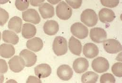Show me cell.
<instances>
[{
	"mask_svg": "<svg viewBox=\"0 0 122 83\" xmlns=\"http://www.w3.org/2000/svg\"><path fill=\"white\" fill-rule=\"evenodd\" d=\"M61 0H47V1L51 4L55 5L61 1Z\"/></svg>",
	"mask_w": 122,
	"mask_h": 83,
	"instance_id": "836d02e7",
	"label": "cell"
},
{
	"mask_svg": "<svg viewBox=\"0 0 122 83\" xmlns=\"http://www.w3.org/2000/svg\"><path fill=\"white\" fill-rule=\"evenodd\" d=\"M4 80V76L2 75V74L0 73V83H3Z\"/></svg>",
	"mask_w": 122,
	"mask_h": 83,
	"instance_id": "e575fe53",
	"label": "cell"
},
{
	"mask_svg": "<svg viewBox=\"0 0 122 83\" xmlns=\"http://www.w3.org/2000/svg\"><path fill=\"white\" fill-rule=\"evenodd\" d=\"M70 30L74 36L81 39L86 38L88 34L87 28L80 22H76L72 24Z\"/></svg>",
	"mask_w": 122,
	"mask_h": 83,
	"instance_id": "5b68a950",
	"label": "cell"
},
{
	"mask_svg": "<svg viewBox=\"0 0 122 83\" xmlns=\"http://www.w3.org/2000/svg\"><path fill=\"white\" fill-rule=\"evenodd\" d=\"M98 77V75L95 72L88 71L82 75L81 81L84 83H95L97 81Z\"/></svg>",
	"mask_w": 122,
	"mask_h": 83,
	"instance_id": "cb8c5ba5",
	"label": "cell"
},
{
	"mask_svg": "<svg viewBox=\"0 0 122 83\" xmlns=\"http://www.w3.org/2000/svg\"><path fill=\"white\" fill-rule=\"evenodd\" d=\"M99 52L98 47L94 43H87L84 46L83 53L87 58H94L98 56Z\"/></svg>",
	"mask_w": 122,
	"mask_h": 83,
	"instance_id": "9a60e30c",
	"label": "cell"
},
{
	"mask_svg": "<svg viewBox=\"0 0 122 83\" xmlns=\"http://www.w3.org/2000/svg\"><path fill=\"white\" fill-rule=\"evenodd\" d=\"M20 57L22 59L25 66L26 67H30L34 66L37 60V56L35 53L26 49L22 50L20 52Z\"/></svg>",
	"mask_w": 122,
	"mask_h": 83,
	"instance_id": "9c48e42d",
	"label": "cell"
},
{
	"mask_svg": "<svg viewBox=\"0 0 122 83\" xmlns=\"http://www.w3.org/2000/svg\"><path fill=\"white\" fill-rule=\"evenodd\" d=\"M92 68L96 72L98 73H102L107 72L109 68L108 61L105 58L99 57H97L92 62Z\"/></svg>",
	"mask_w": 122,
	"mask_h": 83,
	"instance_id": "277c9868",
	"label": "cell"
},
{
	"mask_svg": "<svg viewBox=\"0 0 122 83\" xmlns=\"http://www.w3.org/2000/svg\"><path fill=\"white\" fill-rule=\"evenodd\" d=\"M112 71L116 77L121 78L122 77V64L117 62L114 64L112 67Z\"/></svg>",
	"mask_w": 122,
	"mask_h": 83,
	"instance_id": "484cf974",
	"label": "cell"
},
{
	"mask_svg": "<svg viewBox=\"0 0 122 83\" xmlns=\"http://www.w3.org/2000/svg\"><path fill=\"white\" fill-rule=\"evenodd\" d=\"M26 46L30 50L37 52L42 49L43 47V43L41 38L34 37L29 39L27 42Z\"/></svg>",
	"mask_w": 122,
	"mask_h": 83,
	"instance_id": "d6986e66",
	"label": "cell"
},
{
	"mask_svg": "<svg viewBox=\"0 0 122 83\" xmlns=\"http://www.w3.org/2000/svg\"><path fill=\"white\" fill-rule=\"evenodd\" d=\"M68 5L74 9H79L82 3V0H65Z\"/></svg>",
	"mask_w": 122,
	"mask_h": 83,
	"instance_id": "f546056e",
	"label": "cell"
},
{
	"mask_svg": "<svg viewBox=\"0 0 122 83\" xmlns=\"http://www.w3.org/2000/svg\"><path fill=\"white\" fill-rule=\"evenodd\" d=\"M116 79L114 76L110 73H106L100 77V83H115Z\"/></svg>",
	"mask_w": 122,
	"mask_h": 83,
	"instance_id": "4316f807",
	"label": "cell"
},
{
	"mask_svg": "<svg viewBox=\"0 0 122 83\" xmlns=\"http://www.w3.org/2000/svg\"><path fill=\"white\" fill-rule=\"evenodd\" d=\"M52 49L54 53L58 56L66 54L68 50L67 42L66 39L61 36L56 37L53 42Z\"/></svg>",
	"mask_w": 122,
	"mask_h": 83,
	"instance_id": "7a4b0ae2",
	"label": "cell"
},
{
	"mask_svg": "<svg viewBox=\"0 0 122 83\" xmlns=\"http://www.w3.org/2000/svg\"><path fill=\"white\" fill-rule=\"evenodd\" d=\"M89 67L88 60L84 58L76 59L73 62V68L76 73L78 74L86 72Z\"/></svg>",
	"mask_w": 122,
	"mask_h": 83,
	"instance_id": "8fae6325",
	"label": "cell"
},
{
	"mask_svg": "<svg viewBox=\"0 0 122 83\" xmlns=\"http://www.w3.org/2000/svg\"><path fill=\"white\" fill-rule=\"evenodd\" d=\"M9 18L8 12L4 9L0 8V26H3Z\"/></svg>",
	"mask_w": 122,
	"mask_h": 83,
	"instance_id": "83f0119b",
	"label": "cell"
},
{
	"mask_svg": "<svg viewBox=\"0 0 122 83\" xmlns=\"http://www.w3.org/2000/svg\"><path fill=\"white\" fill-rule=\"evenodd\" d=\"M30 4L34 7H38L45 0H29Z\"/></svg>",
	"mask_w": 122,
	"mask_h": 83,
	"instance_id": "d6a6232c",
	"label": "cell"
},
{
	"mask_svg": "<svg viewBox=\"0 0 122 83\" xmlns=\"http://www.w3.org/2000/svg\"><path fill=\"white\" fill-rule=\"evenodd\" d=\"M43 30L45 33L48 35H54L59 30V24L54 20H47L44 24Z\"/></svg>",
	"mask_w": 122,
	"mask_h": 83,
	"instance_id": "e0dca14e",
	"label": "cell"
},
{
	"mask_svg": "<svg viewBox=\"0 0 122 83\" xmlns=\"http://www.w3.org/2000/svg\"><path fill=\"white\" fill-rule=\"evenodd\" d=\"M21 31L22 36L24 38L30 39L35 36L37 32V29L34 25L26 23L23 25Z\"/></svg>",
	"mask_w": 122,
	"mask_h": 83,
	"instance_id": "44dd1931",
	"label": "cell"
},
{
	"mask_svg": "<svg viewBox=\"0 0 122 83\" xmlns=\"http://www.w3.org/2000/svg\"><path fill=\"white\" fill-rule=\"evenodd\" d=\"M2 38L4 42L12 45H16L19 41L18 36L11 30H4L2 34Z\"/></svg>",
	"mask_w": 122,
	"mask_h": 83,
	"instance_id": "ffe728a7",
	"label": "cell"
},
{
	"mask_svg": "<svg viewBox=\"0 0 122 83\" xmlns=\"http://www.w3.org/2000/svg\"><path fill=\"white\" fill-rule=\"evenodd\" d=\"M36 76L39 78H44L49 77L52 70L50 66L47 64H41L37 66L34 68Z\"/></svg>",
	"mask_w": 122,
	"mask_h": 83,
	"instance_id": "7c38bea8",
	"label": "cell"
},
{
	"mask_svg": "<svg viewBox=\"0 0 122 83\" xmlns=\"http://www.w3.org/2000/svg\"><path fill=\"white\" fill-rule=\"evenodd\" d=\"M10 82H11V83H12V82H13V83H17V82L16 81H14L13 79H10L9 81L6 82V83H10Z\"/></svg>",
	"mask_w": 122,
	"mask_h": 83,
	"instance_id": "8d00e7d4",
	"label": "cell"
},
{
	"mask_svg": "<svg viewBox=\"0 0 122 83\" xmlns=\"http://www.w3.org/2000/svg\"><path fill=\"white\" fill-rule=\"evenodd\" d=\"M10 0H0V4H4L7 3Z\"/></svg>",
	"mask_w": 122,
	"mask_h": 83,
	"instance_id": "d590c367",
	"label": "cell"
},
{
	"mask_svg": "<svg viewBox=\"0 0 122 83\" xmlns=\"http://www.w3.org/2000/svg\"><path fill=\"white\" fill-rule=\"evenodd\" d=\"M103 43L105 51L110 54H116L122 51L121 44L115 39H110L105 40Z\"/></svg>",
	"mask_w": 122,
	"mask_h": 83,
	"instance_id": "8992f818",
	"label": "cell"
},
{
	"mask_svg": "<svg viewBox=\"0 0 122 83\" xmlns=\"http://www.w3.org/2000/svg\"><path fill=\"white\" fill-rule=\"evenodd\" d=\"M81 21L89 27H94L98 22V17L96 12L92 9L84 10L81 14Z\"/></svg>",
	"mask_w": 122,
	"mask_h": 83,
	"instance_id": "6da1fadb",
	"label": "cell"
},
{
	"mask_svg": "<svg viewBox=\"0 0 122 83\" xmlns=\"http://www.w3.org/2000/svg\"><path fill=\"white\" fill-rule=\"evenodd\" d=\"M8 70V67L6 61L2 59H0V73H6Z\"/></svg>",
	"mask_w": 122,
	"mask_h": 83,
	"instance_id": "4dcf8cb0",
	"label": "cell"
},
{
	"mask_svg": "<svg viewBox=\"0 0 122 83\" xmlns=\"http://www.w3.org/2000/svg\"><path fill=\"white\" fill-rule=\"evenodd\" d=\"M39 10L41 17L44 19H50L55 15L54 8L49 3H42L39 6Z\"/></svg>",
	"mask_w": 122,
	"mask_h": 83,
	"instance_id": "4fadbf2b",
	"label": "cell"
},
{
	"mask_svg": "<svg viewBox=\"0 0 122 83\" xmlns=\"http://www.w3.org/2000/svg\"><path fill=\"white\" fill-rule=\"evenodd\" d=\"M57 16L62 20H68L72 15V10L71 8L65 1L60 2L56 8Z\"/></svg>",
	"mask_w": 122,
	"mask_h": 83,
	"instance_id": "3957f363",
	"label": "cell"
},
{
	"mask_svg": "<svg viewBox=\"0 0 122 83\" xmlns=\"http://www.w3.org/2000/svg\"><path fill=\"white\" fill-rule=\"evenodd\" d=\"M0 39H1V32L0 31Z\"/></svg>",
	"mask_w": 122,
	"mask_h": 83,
	"instance_id": "74e56055",
	"label": "cell"
},
{
	"mask_svg": "<svg viewBox=\"0 0 122 83\" xmlns=\"http://www.w3.org/2000/svg\"><path fill=\"white\" fill-rule=\"evenodd\" d=\"M22 25V20L19 17L15 16L11 18L8 22V28L17 33H19L21 31Z\"/></svg>",
	"mask_w": 122,
	"mask_h": 83,
	"instance_id": "603a6c76",
	"label": "cell"
},
{
	"mask_svg": "<svg viewBox=\"0 0 122 83\" xmlns=\"http://www.w3.org/2000/svg\"><path fill=\"white\" fill-rule=\"evenodd\" d=\"M100 1L104 6L114 8L118 5L120 0H100Z\"/></svg>",
	"mask_w": 122,
	"mask_h": 83,
	"instance_id": "f1b7e54d",
	"label": "cell"
},
{
	"mask_svg": "<svg viewBox=\"0 0 122 83\" xmlns=\"http://www.w3.org/2000/svg\"><path fill=\"white\" fill-rule=\"evenodd\" d=\"M15 53L13 46L8 44H2L0 45V56L5 59L12 57Z\"/></svg>",
	"mask_w": 122,
	"mask_h": 83,
	"instance_id": "7402d4cb",
	"label": "cell"
},
{
	"mask_svg": "<svg viewBox=\"0 0 122 83\" xmlns=\"http://www.w3.org/2000/svg\"><path fill=\"white\" fill-rule=\"evenodd\" d=\"M98 16L99 20L104 23H109L113 21L116 18L115 12L108 8H103L99 13Z\"/></svg>",
	"mask_w": 122,
	"mask_h": 83,
	"instance_id": "5bb4252c",
	"label": "cell"
},
{
	"mask_svg": "<svg viewBox=\"0 0 122 83\" xmlns=\"http://www.w3.org/2000/svg\"><path fill=\"white\" fill-rule=\"evenodd\" d=\"M26 83H42V81L38 77L37 78L36 77L31 76L28 78L26 81Z\"/></svg>",
	"mask_w": 122,
	"mask_h": 83,
	"instance_id": "1f68e13d",
	"label": "cell"
},
{
	"mask_svg": "<svg viewBox=\"0 0 122 83\" xmlns=\"http://www.w3.org/2000/svg\"><path fill=\"white\" fill-rule=\"evenodd\" d=\"M90 37L95 43H100L107 39V33L106 30L101 28H94L90 31Z\"/></svg>",
	"mask_w": 122,
	"mask_h": 83,
	"instance_id": "52a82bcc",
	"label": "cell"
},
{
	"mask_svg": "<svg viewBox=\"0 0 122 83\" xmlns=\"http://www.w3.org/2000/svg\"><path fill=\"white\" fill-rule=\"evenodd\" d=\"M16 8L20 11L26 10L29 7V0H16L15 3Z\"/></svg>",
	"mask_w": 122,
	"mask_h": 83,
	"instance_id": "d4e9b609",
	"label": "cell"
},
{
	"mask_svg": "<svg viewBox=\"0 0 122 83\" xmlns=\"http://www.w3.org/2000/svg\"><path fill=\"white\" fill-rule=\"evenodd\" d=\"M10 69L15 73L21 72L25 67V64L21 58L15 56L12 58L8 62Z\"/></svg>",
	"mask_w": 122,
	"mask_h": 83,
	"instance_id": "30bf717a",
	"label": "cell"
},
{
	"mask_svg": "<svg viewBox=\"0 0 122 83\" xmlns=\"http://www.w3.org/2000/svg\"><path fill=\"white\" fill-rule=\"evenodd\" d=\"M23 20L28 22L38 24L41 22V17L38 12L35 9H30L22 13Z\"/></svg>",
	"mask_w": 122,
	"mask_h": 83,
	"instance_id": "ba28073f",
	"label": "cell"
},
{
	"mask_svg": "<svg viewBox=\"0 0 122 83\" xmlns=\"http://www.w3.org/2000/svg\"><path fill=\"white\" fill-rule=\"evenodd\" d=\"M68 48L72 53L79 56L82 52V44L80 41L73 36H71L68 42Z\"/></svg>",
	"mask_w": 122,
	"mask_h": 83,
	"instance_id": "ac0fdd59",
	"label": "cell"
},
{
	"mask_svg": "<svg viewBox=\"0 0 122 83\" xmlns=\"http://www.w3.org/2000/svg\"><path fill=\"white\" fill-rule=\"evenodd\" d=\"M73 72L72 68L67 65H62L57 69V75L62 80L68 81L73 76Z\"/></svg>",
	"mask_w": 122,
	"mask_h": 83,
	"instance_id": "2e32d148",
	"label": "cell"
}]
</instances>
